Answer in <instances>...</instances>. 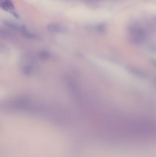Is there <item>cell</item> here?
Instances as JSON below:
<instances>
[{
  "instance_id": "cell-1",
  "label": "cell",
  "mask_w": 156,
  "mask_h": 157,
  "mask_svg": "<svg viewBox=\"0 0 156 157\" xmlns=\"http://www.w3.org/2000/svg\"><path fill=\"white\" fill-rule=\"evenodd\" d=\"M47 28L51 32H62L64 31V28L62 26H59V25L54 24V23H51L49 24L47 26Z\"/></svg>"
},
{
  "instance_id": "cell-2",
  "label": "cell",
  "mask_w": 156,
  "mask_h": 157,
  "mask_svg": "<svg viewBox=\"0 0 156 157\" xmlns=\"http://www.w3.org/2000/svg\"><path fill=\"white\" fill-rule=\"evenodd\" d=\"M4 24L7 25V26L10 27L13 29L14 30H19L21 29L22 30V27H20L18 24L14 22H13L12 21H10L9 20H5L4 21Z\"/></svg>"
},
{
  "instance_id": "cell-3",
  "label": "cell",
  "mask_w": 156,
  "mask_h": 157,
  "mask_svg": "<svg viewBox=\"0 0 156 157\" xmlns=\"http://www.w3.org/2000/svg\"><path fill=\"white\" fill-rule=\"evenodd\" d=\"M3 1L8 9L12 10L14 9V6L11 0H3Z\"/></svg>"
},
{
  "instance_id": "cell-4",
  "label": "cell",
  "mask_w": 156,
  "mask_h": 157,
  "mask_svg": "<svg viewBox=\"0 0 156 157\" xmlns=\"http://www.w3.org/2000/svg\"><path fill=\"white\" fill-rule=\"evenodd\" d=\"M49 53L46 51H43L39 53V56L42 59H47L49 58Z\"/></svg>"
},
{
  "instance_id": "cell-5",
  "label": "cell",
  "mask_w": 156,
  "mask_h": 157,
  "mask_svg": "<svg viewBox=\"0 0 156 157\" xmlns=\"http://www.w3.org/2000/svg\"><path fill=\"white\" fill-rule=\"evenodd\" d=\"M0 8L5 11H8V9L6 7L5 4L4 3L3 0H0Z\"/></svg>"
},
{
  "instance_id": "cell-6",
  "label": "cell",
  "mask_w": 156,
  "mask_h": 157,
  "mask_svg": "<svg viewBox=\"0 0 156 157\" xmlns=\"http://www.w3.org/2000/svg\"><path fill=\"white\" fill-rule=\"evenodd\" d=\"M11 14L13 15V16L14 17H15L16 18H17V19H19V15H18V14L15 12V11H11Z\"/></svg>"
}]
</instances>
